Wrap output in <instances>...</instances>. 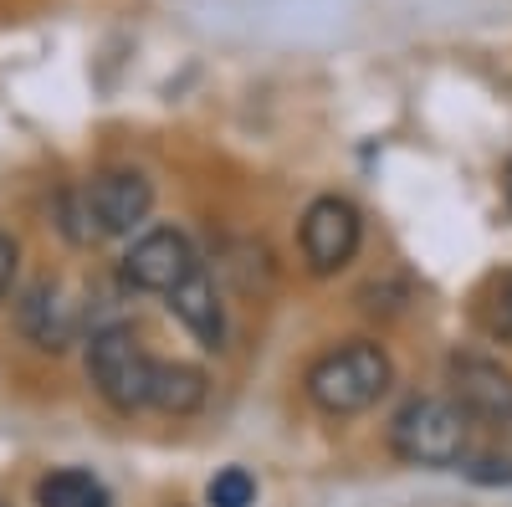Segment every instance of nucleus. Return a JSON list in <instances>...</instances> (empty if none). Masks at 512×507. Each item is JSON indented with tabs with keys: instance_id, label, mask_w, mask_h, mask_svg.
I'll return each mask as SVG.
<instances>
[{
	"instance_id": "nucleus-3",
	"label": "nucleus",
	"mask_w": 512,
	"mask_h": 507,
	"mask_svg": "<svg viewBox=\"0 0 512 507\" xmlns=\"http://www.w3.org/2000/svg\"><path fill=\"white\" fill-rule=\"evenodd\" d=\"M88 374H93V390L118 410V415H134L149 410V385H154V359L144 354L139 333L128 323H103L88 338Z\"/></svg>"
},
{
	"instance_id": "nucleus-4",
	"label": "nucleus",
	"mask_w": 512,
	"mask_h": 507,
	"mask_svg": "<svg viewBox=\"0 0 512 507\" xmlns=\"http://www.w3.org/2000/svg\"><path fill=\"white\" fill-rule=\"evenodd\" d=\"M303 257H308V272L313 277H333L354 262V251L364 241V221L354 200L344 195H318L308 210H303Z\"/></svg>"
},
{
	"instance_id": "nucleus-7",
	"label": "nucleus",
	"mask_w": 512,
	"mask_h": 507,
	"mask_svg": "<svg viewBox=\"0 0 512 507\" xmlns=\"http://www.w3.org/2000/svg\"><path fill=\"white\" fill-rule=\"evenodd\" d=\"M451 400L466 410V420H482V426H512V374L497 359L456 354L451 359Z\"/></svg>"
},
{
	"instance_id": "nucleus-9",
	"label": "nucleus",
	"mask_w": 512,
	"mask_h": 507,
	"mask_svg": "<svg viewBox=\"0 0 512 507\" xmlns=\"http://www.w3.org/2000/svg\"><path fill=\"white\" fill-rule=\"evenodd\" d=\"M169 313L185 323V333L200 349H221L226 344V313H221V292L205 277V267H195L175 292H169Z\"/></svg>"
},
{
	"instance_id": "nucleus-6",
	"label": "nucleus",
	"mask_w": 512,
	"mask_h": 507,
	"mask_svg": "<svg viewBox=\"0 0 512 507\" xmlns=\"http://www.w3.org/2000/svg\"><path fill=\"white\" fill-rule=\"evenodd\" d=\"M82 195H88L98 236H128L134 226H144L149 210H154V185L139 169H103V175H93L82 185Z\"/></svg>"
},
{
	"instance_id": "nucleus-11",
	"label": "nucleus",
	"mask_w": 512,
	"mask_h": 507,
	"mask_svg": "<svg viewBox=\"0 0 512 507\" xmlns=\"http://www.w3.org/2000/svg\"><path fill=\"white\" fill-rule=\"evenodd\" d=\"M36 507H108V487L82 467H62L36 482Z\"/></svg>"
},
{
	"instance_id": "nucleus-5",
	"label": "nucleus",
	"mask_w": 512,
	"mask_h": 507,
	"mask_svg": "<svg viewBox=\"0 0 512 507\" xmlns=\"http://www.w3.org/2000/svg\"><path fill=\"white\" fill-rule=\"evenodd\" d=\"M195 267H200L195 246L175 226H154V231H144L134 246L123 251V282L134 292H159V298H169Z\"/></svg>"
},
{
	"instance_id": "nucleus-1",
	"label": "nucleus",
	"mask_w": 512,
	"mask_h": 507,
	"mask_svg": "<svg viewBox=\"0 0 512 507\" xmlns=\"http://www.w3.org/2000/svg\"><path fill=\"white\" fill-rule=\"evenodd\" d=\"M390 354L369 338H354V344L328 349L313 369H308V400L323 415H359L369 405H379V395L390 390Z\"/></svg>"
},
{
	"instance_id": "nucleus-8",
	"label": "nucleus",
	"mask_w": 512,
	"mask_h": 507,
	"mask_svg": "<svg viewBox=\"0 0 512 507\" xmlns=\"http://www.w3.org/2000/svg\"><path fill=\"white\" fill-rule=\"evenodd\" d=\"M16 323H21V333L31 338L36 349L62 354L67 344H77V333H82V308L72 303V292L62 282H36L21 298V308H16Z\"/></svg>"
},
{
	"instance_id": "nucleus-15",
	"label": "nucleus",
	"mask_w": 512,
	"mask_h": 507,
	"mask_svg": "<svg viewBox=\"0 0 512 507\" xmlns=\"http://www.w3.org/2000/svg\"><path fill=\"white\" fill-rule=\"evenodd\" d=\"M472 477L477 482H512V461H477V467H472Z\"/></svg>"
},
{
	"instance_id": "nucleus-14",
	"label": "nucleus",
	"mask_w": 512,
	"mask_h": 507,
	"mask_svg": "<svg viewBox=\"0 0 512 507\" xmlns=\"http://www.w3.org/2000/svg\"><path fill=\"white\" fill-rule=\"evenodd\" d=\"M16 267H21V251H16V241L0 231V303L11 298V282H16Z\"/></svg>"
},
{
	"instance_id": "nucleus-17",
	"label": "nucleus",
	"mask_w": 512,
	"mask_h": 507,
	"mask_svg": "<svg viewBox=\"0 0 512 507\" xmlns=\"http://www.w3.org/2000/svg\"><path fill=\"white\" fill-rule=\"evenodd\" d=\"M507 205H512V180H507Z\"/></svg>"
},
{
	"instance_id": "nucleus-2",
	"label": "nucleus",
	"mask_w": 512,
	"mask_h": 507,
	"mask_svg": "<svg viewBox=\"0 0 512 507\" xmlns=\"http://www.w3.org/2000/svg\"><path fill=\"white\" fill-rule=\"evenodd\" d=\"M466 431L472 420L456 400L441 395H415L395 410L390 420V446L405 467H461L466 461Z\"/></svg>"
},
{
	"instance_id": "nucleus-12",
	"label": "nucleus",
	"mask_w": 512,
	"mask_h": 507,
	"mask_svg": "<svg viewBox=\"0 0 512 507\" xmlns=\"http://www.w3.org/2000/svg\"><path fill=\"white\" fill-rule=\"evenodd\" d=\"M57 226H62V236H67L72 246H93V241H103L98 226H93L88 195H82V190H62V200H57Z\"/></svg>"
},
{
	"instance_id": "nucleus-13",
	"label": "nucleus",
	"mask_w": 512,
	"mask_h": 507,
	"mask_svg": "<svg viewBox=\"0 0 512 507\" xmlns=\"http://www.w3.org/2000/svg\"><path fill=\"white\" fill-rule=\"evenodd\" d=\"M205 502H210V507H251V502H256L251 472H246V467L216 472V477H210V487H205Z\"/></svg>"
},
{
	"instance_id": "nucleus-16",
	"label": "nucleus",
	"mask_w": 512,
	"mask_h": 507,
	"mask_svg": "<svg viewBox=\"0 0 512 507\" xmlns=\"http://www.w3.org/2000/svg\"><path fill=\"white\" fill-rule=\"evenodd\" d=\"M502 313H507V328H512V272L502 277Z\"/></svg>"
},
{
	"instance_id": "nucleus-10",
	"label": "nucleus",
	"mask_w": 512,
	"mask_h": 507,
	"mask_svg": "<svg viewBox=\"0 0 512 507\" xmlns=\"http://www.w3.org/2000/svg\"><path fill=\"white\" fill-rule=\"evenodd\" d=\"M210 395L205 369L185 364V359H154V385H149V410L164 415H195Z\"/></svg>"
}]
</instances>
